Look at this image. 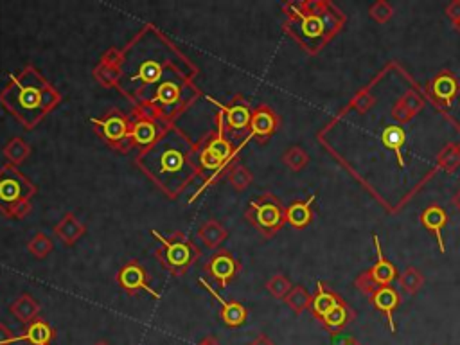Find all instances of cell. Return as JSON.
I'll use <instances>...</instances> for the list:
<instances>
[{"mask_svg": "<svg viewBox=\"0 0 460 345\" xmlns=\"http://www.w3.org/2000/svg\"><path fill=\"white\" fill-rule=\"evenodd\" d=\"M284 33L314 56L344 29L347 16L329 0H302L283 6Z\"/></svg>", "mask_w": 460, "mask_h": 345, "instance_id": "4", "label": "cell"}, {"mask_svg": "<svg viewBox=\"0 0 460 345\" xmlns=\"http://www.w3.org/2000/svg\"><path fill=\"white\" fill-rule=\"evenodd\" d=\"M460 94V81L451 70H441L432 77V81L428 83L426 89V96L439 110L446 111L451 108L453 101L456 99V96Z\"/></svg>", "mask_w": 460, "mask_h": 345, "instance_id": "12", "label": "cell"}, {"mask_svg": "<svg viewBox=\"0 0 460 345\" xmlns=\"http://www.w3.org/2000/svg\"><path fill=\"white\" fill-rule=\"evenodd\" d=\"M54 250V241L45 234V232H38L33 236L31 241L27 243V252L31 253L36 259H45L50 252Z\"/></svg>", "mask_w": 460, "mask_h": 345, "instance_id": "35", "label": "cell"}, {"mask_svg": "<svg viewBox=\"0 0 460 345\" xmlns=\"http://www.w3.org/2000/svg\"><path fill=\"white\" fill-rule=\"evenodd\" d=\"M331 341H333V345H361L356 338L340 333V331L338 333H331Z\"/></svg>", "mask_w": 460, "mask_h": 345, "instance_id": "40", "label": "cell"}, {"mask_svg": "<svg viewBox=\"0 0 460 345\" xmlns=\"http://www.w3.org/2000/svg\"><path fill=\"white\" fill-rule=\"evenodd\" d=\"M372 241H374V250H376V263L368 270L361 272L360 275L356 277V280H354V286H356L361 293H365V295L374 293L378 288L390 286L399 277L398 268L383 256V248H381L378 234H372Z\"/></svg>", "mask_w": 460, "mask_h": 345, "instance_id": "10", "label": "cell"}, {"mask_svg": "<svg viewBox=\"0 0 460 345\" xmlns=\"http://www.w3.org/2000/svg\"><path fill=\"white\" fill-rule=\"evenodd\" d=\"M226 180H229V184L232 185V189H234L236 192H243L252 185L253 175L246 165L234 164L229 169V172H226Z\"/></svg>", "mask_w": 460, "mask_h": 345, "instance_id": "33", "label": "cell"}, {"mask_svg": "<svg viewBox=\"0 0 460 345\" xmlns=\"http://www.w3.org/2000/svg\"><path fill=\"white\" fill-rule=\"evenodd\" d=\"M204 270L211 279H214L219 284V288H226L230 284V280L236 279V275L241 272V265H239V261L232 252H229V250H218V252L209 257Z\"/></svg>", "mask_w": 460, "mask_h": 345, "instance_id": "16", "label": "cell"}, {"mask_svg": "<svg viewBox=\"0 0 460 345\" xmlns=\"http://www.w3.org/2000/svg\"><path fill=\"white\" fill-rule=\"evenodd\" d=\"M115 280H117L119 288L126 295L135 297L141 292H146L148 295H151L153 299H160V293L155 292L153 288H151L150 280H148L146 268L138 261H128L126 265L117 272Z\"/></svg>", "mask_w": 460, "mask_h": 345, "instance_id": "13", "label": "cell"}, {"mask_svg": "<svg viewBox=\"0 0 460 345\" xmlns=\"http://www.w3.org/2000/svg\"><path fill=\"white\" fill-rule=\"evenodd\" d=\"M218 114V126L229 133H241V131H248L250 119H252V106L245 97L238 96L232 99L230 104H219Z\"/></svg>", "mask_w": 460, "mask_h": 345, "instance_id": "11", "label": "cell"}, {"mask_svg": "<svg viewBox=\"0 0 460 345\" xmlns=\"http://www.w3.org/2000/svg\"><path fill=\"white\" fill-rule=\"evenodd\" d=\"M92 76L104 89H117L123 76V50L111 47L101 56L99 63L94 67Z\"/></svg>", "mask_w": 460, "mask_h": 345, "instance_id": "15", "label": "cell"}, {"mask_svg": "<svg viewBox=\"0 0 460 345\" xmlns=\"http://www.w3.org/2000/svg\"><path fill=\"white\" fill-rule=\"evenodd\" d=\"M248 141L250 138L246 137L245 142L236 146V142L218 126V130L202 146H198L196 164H198V177H202L199 191H204L209 185L218 182L223 175L229 172L232 165L238 164L236 158Z\"/></svg>", "mask_w": 460, "mask_h": 345, "instance_id": "5", "label": "cell"}, {"mask_svg": "<svg viewBox=\"0 0 460 345\" xmlns=\"http://www.w3.org/2000/svg\"><path fill=\"white\" fill-rule=\"evenodd\" d=\"M444 13L453 23L459 22V20H460V0H453V2H449V4L446 6Z\"/></svg>", "mask_w": 460, "mask_h": 345, "instance_id": "42", "label": "cell"}, {"mask_svg": "<svg viewBox=\"0 0 460 345\" xmlns=\"http://www.w3.org/2000/svg\"><path fill=\"white\" fill-rule=\"evenodd\" d=\"M245 219L263 238L270 239L286 225V207L275 195L263 192L257 198L250 199Z\"/></svg>", "mask_w": 460, "mask_h": 345, "instance_id": "8", "label": "cell"}, {"mask_svg": "<svg viewBox=\"0 0 460 345\" xmlns=\"http://www.w3.org/2000/svg\"><path fill=\"white\" fill-rule=\"evenodd\" d=\"M199 284H202V286H204L205 290H207V292L219 302V317H221V322L225 324V326L241 327L243 324L246 322V319H248V311H246V307L243 306L241 302H238V300L221 299V295H219V293L216 292L214 288H212L205 279H199Z\"/></svg>", "mask_w": 460, "mask_h": 345, "instance_id": "18", "label": "cell"}, {"mask_svg": "<svg viewBox=\"0 0 460 345\" xmlns=\"http://www.w3.org/2000/svg\"><path fill=\"white\" fill-rule=\"evenodd\" d=\"M341 302H344V299L334 292L333 288L327 286L322 280H319V283H317V290H314L313 300H311V313H313L314 319L320 322L326 314H329L331 311L336 306H340Z\"/></svg>", "mask_w": 460, "mask_h": 345, "instance_id": "19", "label": "cell"}, {"mask_svg": "<svg viewBox=\"0 0 460 345\" xmlns=\"http://www.w3.org/2000/svg\"><path fill=\"white\" fill-rule=\"evenodd\" d=\"M165 128L168 126H162L153 115L135 110L133 117H131V144L141 151L146 150L158 141Z\"/></svg>", "mask_w": 460, "mask_h": 345, "instance_id": "14", "label": "cell"}, {"mask_svg": "<svg viewBox=\"0 0 460 345\" xmlns=\"http://www.w3.org/2000/svg\"><path fill=\"white\" fill-rule=\"evenodd\" d=\"M151 236L158 241L155 257L171 275L182 277L187 273L199 257V248L189 239L185 232H175L171 236H162L158 230H151Z\"/></svg>", "mask_w": 460, "mask_h": 345, "instance_id": "7", "label": "cell"}, {"mask_svg": "<svg viewBox=\"0 0 460 345\" xmlns=\"http://www.w3.org/2000/svg\"><path fill=\"white\" fill-rule=\"evenodd\" d=\"M248 345H275V341H273L270 336H266V334H257Z\"/></svg>", "mask_w": 460, "mask_h": 345, "instance_id": "43", "label": "cell"}, {"mask_svg": "<svg viewBox=\"0 0 460 345\" xmlns=\"http://www.w3.org/2000/svg\"><path fill=\"white\" fill-rule=\"evenodd\" d=\"M56 333L50 327V324H47L43 319H36L35 322H31L26 327L22 334L18 336V340L29 341L33 345H49L54 340Z\"/></svg>", "mask_w": 460, "mask_h": 345, "instance_id": "28", "label": "cell"}, {"mask_svg": "<svg viewBox=\"0 0 460 345\" xmlns=\"http://www.w3.org/2000/svg\"><path fill=\"white\" fill-rule=\"evenodd\" d=\"M368 300H371L372 306L376 307L378 311H381V313H383L385 317H387L388 327H390L392 333H395L394 311L398 310L399 302H401V295H399L398 290H395V288H392V286L378 288L376 292L368 295Z\"/></svg>", "mask_w": 460, "mask_h": 345, "instance_id": "20", "label": "cell"}, {"mask_svg": "<svg viewBox=\"0 0 460 345\" xmlns=\"http://www.w3.org/2000/svg\"><path fill=\"white\" fill-rule=\"evenodd\" d=\"M368 15H371V18L374 20V22L387 23L388 20L392 18V15H394V8L388 4L387 0H378V2H374V4L368 8Z\"/></svg>", "mask_w": 460, "mask_h": 345, "instance_id": "38", "label": "cell"}, {"mask_svg": "<svg viewBox=\"0 0 460 345\" xmlns=\"http://www.w3.org/2000/svg\"><path fill=\"white\" fill-rule=\"evenodd\" d=\"M53 232L63 245L74 246L84 234H87V226H84L72 212H65V216L54 225Z\"/></svg>", "mask_w": 460, "mask_h": 345, "instance_id": "22", "label": "cell"}, {"mask_svg": "<svg viewBox=\"0 0 460 345\" xmlns=\"http://www.w3.org/2000/svg\"><path fill=\"white\" fill-rule=\"evenodd\" d=\"M453 27H455V31H456V33H459V35H460V20H459V22H455V23H453Z\"/></svg>", "mask_w": 460, "mask_h": 345, "instance_id": "46", "label": "cell"}, {"mask_svg": "<svg viewBox=\"0 0 460 345\" xmlns=\"http://www.w3.org/2000/svg\"><path fill=\"white\" fill-rule=\"evenodd\" d=\"M15 341H18V336H15V333L6 324L0 322V345H13Z\"/></svg>", "mask_w": 460, "mask_h": 345, "instance_id": "41", "label": "cell"}, {"mask_svg": "<svg viewBox=\"0 0 460 345\" xmlns=\"http://www.w3.org/2000/svg\"><path fill=\"white\" fill-rule=\"evenodd\" d=\"M422 106H425V97L415 89L408 90L407 94H402L401 99L390 110L392 119H395L398 123H408L417 115V111L422 110Z\"/></svg>", "mask_w": 460, "mask_h": 345, "instance_id": "23", "label": "cell"}, {"mask_svg": "<svg viewBox=\"0 0 460 345\" xmlns=\"http://www.w3.org/2000/svg\"><path fill=\"white\" fill-rule=\"evenodd\" d=\"M198 146L175 124L165 128L153 146L138 151L135 165L168 198L177 199L198 177Z\"/></svg>", "mask_w": 460, "mask_h": 345, "instance_id": "2", "label": "cell"}, {"mask_svg": "<svg viewBox=\"0 0 460 345\" xmlns=\"http://www.w3.org/2000/svg\"><path fill=\"white\" fill-rule=\"evenodd\" d=\"M2 153H4V158L8 160V164L18 168V165H22L27 158L31 157V146H29L27 141H23L22 137H13L4 146Z\"/></svg>", "mask_w": 460, "mask_h": 345, "instance_id": "30", "label": "cell"}, {"mask_svg": "<svg viewBox=\"0 0 460 345\" xmlns=\"http://www.w3.org/2000/svg\"><path fill=\"white\" fill-rule=\"evenodd\" d=\"M460 165V148L456 144H449L437 155V168L444 169L446 172L455 171Z\"/></svg>", "mask_w": 460, "mask_h": 345, "instance_id": "36", "label": "cell"}, {"mask_svg": "<svg viewBox=\"0 0 460 345\" xmlns=\"http://www.w3.org/2000/svg\"><path fill=\"white\" fill-rule=\"evenodd\" d=\"M374 97L368 94V90H361L360 94H358L356 97H354L353 101L349 103V106H347V110H354L358 115H365L368 110H371V106L374 104Z\"/></svg>", "mask_w": 460, "mask_h": 345, "instance_id": "39", "label": "cell"}, {"mask_svg": "<svg viewBox=\"0 0 460 345\" xmlns=\"http://www.w3.org/2000/svg\"><path fill=\"white\" fill-rule=\"evenodd\" d=\"M9 311L11 314L18 320L20 324H26L29 326L31 322H35L40 314V304L35 297H31L29 293H22L18 299L13 300V304L9 306Z\"/></svg>", "mask_w": 460, "mask_h": 345, "instance_id": "27", "label": "cell"}, {"mask_svg": "<svg viewBox=\"0 0 460 345\" xmlns=\"http://www.w3.org/2000/svg\"><path fill=\"white\" fill-rule=\"evenodd\" d=\"M60 103L62 94L33 65L11 74L0 90V104L29 131L35 130Z\"/></svg>", "mask_w": 460, "mask_h": 345, "instance_id": "3", "label": "cell"}, {"mask_svg": "<svg viewBox=\"0 0 460 345\" xmlns=\"http://www.w3.org/2000/svg\"><path fill=\"white\" fill-rule=\"evenodd\" d=\"M292 288H293L292 280L288 279L284 273H275V275H272L268 280H266V290H268L270 295L275 297V299L284 300V297L290 293Z\"/></svg>", "mask_w": 460, "mask_h": 345, "instance_id": "37", "label": "cell"}, {"mask_svg": "<svg viewBox=\"0 0 460 345\" xmlns=\"http://www.w3.org/2000/svg\"><path fill=\"white\" fill-rule=\"evenodd\" d=\"M36 192L38 187L29 178L23 177L18 168L11 164L0 168V212L6 218H26L31 212V199Z\"/></svg>", "mask_w": 460, "mask_h": 345, "instance_id": "6", "label": "cell"}, {"mask_svg": "<svg viewBox=\"0 0 460 345\" xmlns=\"http://www.w3.org/2000/svg\"><path fill=\"white\" fill-rule=\"evenodd\" d=\"M198 69L153 23L123 49V76L119 92L144 108L162 83L171 80H195Z\"/></svg>", "mask_w": 460, "mask_h": 345, "instance_id": "1", "label": "cell"}, {"mask_svg": "<svg viewBox=\"0 0 460 345\" xmlns=\"http://www.w3.org/2000/svg\"><path fill=\"white\" fill-rule=\"evenodd\" d=\"M353 317H354V311L351 310V307L347 306L344 300L340 306H336L329 314H326V317H324L320 322H322V326L326 327L329 333H338L341 327H345L347 324L351 322V320H353Z\"/></svg>", "mask_w": 460, "mask_h": 345, "instance_id": "29", "label": "cell"}, {"mask_svg": "<svg viewBox=\"0 0 460 345\" xmlns=\"http://www.w3.org/2000/svg\"><path fill=\"white\" fill-rule=\"evenodd\" d=\"M380 138L381 144L395 155L399 169L407 168V160L402 157V148L407 146V131L402 130L401 126H398V124H388V126H385L381 130Z\"/></svg>", "mask_w": 460, "mask_h": 345, "instance_id": "25", "label": "cell"}, {"mask_svg": "<svg viewBox=\"0 0 460 345\" xmlns=\"http://www.w3.org/2000/svg\"><path fill=\"white\" fill-rule=\"evenodd\" d=\"M317 195H311L307 199H295L286 207V223L293 229H306L313 221V204Z\"/></svg>", "mask_w": 460, "mask_h": 345, "instance_id": "24", "label": "cell"}, {"mask_svg": "<svg viewBox=\"0 0 460 345\" xmlns=\"http://www.w3.org/2000/svg\"><path fill=\"white\" fill-rule=\"evenodd\" d=\"M398 280L399 288H402V292L408 293V295H415L425 286V275L415 266H407V268L399 273Z\"/></svg>", "mask_w": 460, "mask_h": 345, "instance_id": "32", "label": "cell"}, {"mask_svg": "<svg viewBox=\"0 0 460 345\" xmlns=\"http://www.w3.org/2000/svg\"><path fill=\"white\" fill-rule=\"evenodd\" d=\"M451 205L460 212V189L451 196Z\"/></svg>", "mask_w": 460, "mask_h": 345, "instance_id": "45", "label": "cell"}, {"mask_svg": "<svg viewBox=\"0 0 460 345\" xmlns=\"http://www.w3.org/2000/svg\"><path fill=\"white\" fill-rule=\"evenodd\" d=\"M198 345H221V344H219V340H218V338H216V336H212V334H211V336H205V338H204V340L199 341V344H198Z\"/></svg>", "mask_w": 460, "mask_h": 345, "instance_id": "44", "label": "cell"}, {"mask_svg": "<svg viewBox=\"0 0 460 345\" xmlns=\"http://www.w3.org/2000/svg\"><path fill=\"white\" fill-rule=\"evenodd\" d=\"M90 123H92V126H96L99 137L111 150L119 151V153H128L133 148V144H131V119L117 108L108 111L103 119H94L92 117Z\"/></svg>", "mask_w": 460, "mask_h": 345, "instance_id": "9", "label": "cell"}, {"mask_svg": "<svg viewBox=\"0 0 460 345\" xmlns=\"http://www.w3.org/2000/svg\"><path fill=\"white\" fill-rule=\"evenodd\" d=\"M311 300H313V295H310V292H307L302 284H295V286L290 290V293L284 297L286 306L295 314H302L304 311L311 310Z\"/></svg>", "mask_w": 460, "mask_h": 345, "instance_id": "31", "label": "cell"}, {"mask_svg": "<svg viewBox=\"0 0 460 345\" xmlns=\"http://www.w3.org/2000/svg\"><path fill=\"white\" fill-rule=\"evenodd\" d=\"M419 221H421V225L428 230L429 234H434V238L437 239L439 250H441L442 253H446L444 239H442V229L448 225V212H446V209L441 207L439 204L429 205V207H426L425 211L421 212Z\"/></svg>", "mask_w": 460, "mask_h": 345, "instance_id": "21", "label": "cell"}, {"mask_svg": "<svg viewBox=\"0 0 460 345\" xmlns=\"http://www.w3.org/2000/svg\"><path fill=\"white\" fill-rule=\"evenodd\" d=\"M279 115L268 104H259L252 110V119H250L248 138H256L261 144L268 142L279 130Z\"/></svg>", "mask_w": 460, "mask_h": 345, "instance_id": "17", "label": "cell"}, {"mask_svg": "<svg viewBox=\"0 0 460 345\" xmlns=\"http://www.w3.org/2000/svg\"><path fill=\"white\" fill-rule=\"evenodd\" d=\"M283 164L286 165L290 171L299 172L310 164V155H307V151L300 146L288 148V150L283 153Z\"/></svg>", "mask_w": 460, "mask_h": 345, "instance_id": "34", "label": "cell"}, {"mask_svg": "<svg viewBox=\"0 0 460 345\" xmlns=\"http://www.w3.org/2000/svg\"><path fill=\"white\" fill-rule=\"evenodd\" d=\"M94 345H110V344H108L106 340H97L96 344H94Z\"/></svg>", "mask_w": 460, "mask_h": 345, "instance_id": "47", "label": "cell"}, {"mask_svg": "<svg viewBox=\"0 0 460 345\" xmlns=\"http://www.w3.org/2000/svg\"><path fill=\"white\" fill-rule=\"evenodd\" d=\"M198 239L204 243L205 248L216 250L229 239V230L218 219H207L204 225H199Z\"/></svg>", "mask_w": 460, "mask_h": 345, "instance_id": "26", "label": "cell"}]
</instances>
